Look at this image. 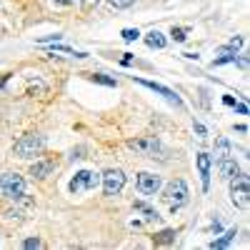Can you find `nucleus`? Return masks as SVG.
Here are the masks:
<instances>
[{"label": "nucleus", "mask_w": 250, "mask_h": 250, "mask_svg": "<svg viewBox=\"0 0 250 250\" xmlns=\"http://www.w3.org/2000/svg\"><path fill=\"white\" fill-rule=\"evenodd\" d=\"M243 43H245V38H243V35H235V38H230V43H228V48L238 50V48H243Z\"/></svg>", "instance_id": "nucleus-27"}, {"label": "nucleus", "mask_w": 250, "mask_h": 250, "mask_svg": "<svg viewBox=\"0 0 250 250\" xmlns=\"http://www.w3.org/2000/svg\"><path fill=\"white\" fill-rule=\"evenodd\" d=\"M8 78H10V75H3V78H0V88H3L5 83H8Z\"/></svg>", "instance_id": "nucleus-35"}, {"label": "nucleus", "mask_w": 250, "mask_h": 250, "mask_svg": "<svg viewBox=\"0 0 250 250\" xmlns=\"http://www.w3.org/2000/svg\"><path fill=\"white\" fill-rule=\"evenodd\" d=\"M120 35H123V40H125V43H135V40L140 38V30H138V28H125Z\"/></svg>", "instance_id": "nucleus-22"}, {"label": "nucleus", "mask_w": 250, "mask_h": 250, "mask_svg": "<svg viewBox=\"0 0 250 250\" xmlns=\"http://www.w3.org/2000/svg\"><path fill=\"white\" fill-rule=\"evenodd\" d=\"M0 193L8 200H28L25 198V178L18 173H3L0 175Z\"/></svg>", "instance_id": "nucleus-5"}, {"label": "nucleus", "mask_w": 250, "mask_h": 250, "mask_svg": "<svg viewBox=\"0 0 250 250\" xmlns=\"http://www.w3.org/2000/svg\"><path fill=\"white\" fill-rule=\"evenodd\" d=\"M235 235H238V230H235V228H230V230H225L220 238H215L208 248H213V250H223V248H228V245H230V243L235 240Z\"/></svg>", "instance_id": "nucleus-14"}, {"label": "nucleus", "mask_w": 250, "mask_h": 250, "mask_svg": "<svg viewBox=\"0 0 250 250\" xmlns=\"http://www.w3.org/2000/svg\"><path fill=\"white\" fill-rule=\"evenodd\" d=\"M145 45H148L150 50H163L165 45H168V40H165V35L160 30H150L148 35H145Z\"/></svg>", "instance_id": "nucleus-13"}, {"label": "nucleus", "mask_w": 250, "mask_h": 250, "mask_svg": "<svg viewBox=\"0 0 250 250\" xmlns=\"http://www.w3.org/2000/svg\"><path fill=\"white\" fill-rule=\"evenodd\" d=\"M128 148L138 155H145V158H155V153H160V140L155 135L150 138H135V140H128Z\"/></svg>", "instance_id": "nucleus-9"}, {"label": "nucleus", "mask_w": 250, "mask_h": 250, "mask_svg": "<svg viewBox=\"0 0 250 250\" xmlns=\"http://www.w3.org/2000/svg\"><path fill=\"white\" fill-rule=\"evenodd\" d=\"M195 163H198V173H200V180H203V190L208 193L210 190V168H213V158L208 153H198L195 155Z\"/></svg>", "instance_id": "nucleus-10"}, {"label": "nucleus", "mask_w": 250, "mask_h": 250, "mask_svg": "<svg viewBox=\"0 0 250 250\" xmlns=\"http://www.w3.org/2000/svg\"><path fill=\"white\" fill-rule=\"evenodd\" d=\"M55 50H58V53H70V55H75V58H80V60H83V58H88V53H83V50H73V48H68V45H53V50H50V53H55Z\"/></svg>", "instance_id": "nucleus-21"}, {"label": "nucleus", "mask_w": 250, "mask_h": 250, "mask_svg": "<svg viewBox=\"0 0 250 250\" xmlns=\"http://www.w3.org/2000/svg\"><path fill=\"white\" fill-rule=\"evenodd\" d=\"M240 115H248V105H245V103H235V105H233Z\"/></svg>", "instance_id": "nucleus-31"}, {"label": "nucleus", "mask_w": 250, "mask_h": 250, "mask_svg": "<svg viewBox=\"0 0 250 250\" xmlns=\"http://www.w3.org/2000/svg\"><path fill=\"white\" fill-rule=\"evenodd\" d=\"M163 190V203L168 205V210L170 213H178L180 208L188 203V195H190V190H188V183L183 180V178H175V180H170L165 188H160Z\"/></svg>", "instance_id": "nucleus-1"}, {"label": "nucleus", "mask_w": 250, "mask_h": 250, "mask_svg": "<svg viewBox=\"0 0 250 250\" xmlns=\"http://www.w3.org/2000/svg\"><path fill=\"white\" fill-rule=\"evenodd\" d=\"M228 183H230V203L238 210H248V205H250V178L245 173H238Z\"/></svg>", "instance_id": "nucleus-3"}, {"label": "nucleus", "mask_w": 250, "mask_h": 250, "mask_svg": "<svg viewBox=\"0 0 250 250\" xmlns=\"http://www.w3.org/2000/svg\"><path fill=\"white\" fill-rule=\"evenodd\" d=\"M135 210H140V213L145 215V220H158V218H160L155 208H150L148 203H143V200H135Z\"/></svg>", "instance_id": "nucleus-16"}, {"label": "nucleus", "mask_w": 250, "mask_h": 250, "mask_svg": "<svg viewBox=\"0 0 250 250\" xmlns=\"http://www.w3.org/2000/svg\"><path fill=\"white\" fill-rule=\"evenodd\" d=\"M235 130H238V133H248V125L240 123V125H235Z\"/></svg>", "instance_id": "nucleus-34"}, {"label": "nucleus", "mask_w": 250, "mask_h": 250, "mask_svg": "<svg viewBox=\"0 0 250 250\" xmlns=\"http://www.w3.org/2000/svg\"><path fill=\"white\" fill-rule=\"evenodd\" d=\"M108 3H110L113 8H118V10H128L135 0H108Z\"/></svg>", "instance_id": "nucleus-24"}, {"label": "nucleus", "mask_w": 250, "mask_h": 250, "mask_svg": "<svg viewBox=\"0 0 250 250\" xmlns=\"http://www.w3.org/2000/svg\"><path fill=\"white\" fill-rule=\"evenodd\" d=\"M230 155V140L228 138H218L215 140V160H223Z\"/></svg>", "instance_id": "nucleus-15"}, {"label": "nucleus", "mask_w": 250, "mask_h": 250, "mask_svg": "<svg viewBox=\"0 0 250 250\" xmlns=\"http://www.w3.org/2000/svg\"><path fill=\"white\" fill-rule=\"evenodd\" d=\"M53 3H58V5H73L75 0H53Z\"/></svg>", "instance_id": "nucleus-33"}, {"label": "nucleus", "mask_w": 250, "mask_h": 250, "mask_svg": "<svg viewBox=\"0 0 250 250\" xmlns=\"http://www.w3.org/2000/svg\"><path fill=\"white\" fill-rule=\"evenodd\" d=\"M62 35L60 33H53V35H43V38H38V43L40 45H48V43H60Z\"/></svg>", "instance_id": "nucleus-23"}, {"label": "nucleus", "mask_w": 250, "mask_h": 250, "mask_svg": "<svg viewBox=\"0 0 250 250\" xmlns=\"http://www.w3.org/2000/svg\"><path fill=\"white\" fill-rule=\"evenodd\" d=\"M135 188H138V193L145 195V198H153L160 193V188H163V178L155 175V173H140L138 180H135Z\"/></svg>", "instance_id": "nucleus-7"}, {"label": "nucleus", "mask_w": 250, "mask_h": 250, "mask_svg": "<svg viewBox=\"0 0 250 250\" xmlns=\"http://www.w3.org/2000/svg\"><path fill=\"white\" fill-rule=\"evenodd\" d=\"M223 103H225V105H228V108H233V105H235V103H238V100H235L233 95H223Z\"/></svg>", "instance_id": "nucleus-30"}, {"label": "nucleus", "mask_w": 250, "mask_h": 250, "mask_svg": "<svg viewBox=\"0 0 250 250\" xmlns=\"http://www.w3.org/2000/svg\"><path fill=\"white\" fill-rule=\"evenodd\" d=\"M95 5H98V0H83V3H80L83 13H90V10H93Z\"/></svg>", "instance_id": "nucleus-28"}, {"label": "nucleus", "mask_w": 250, "mask_h": 250, "mask_svg": "<svg viewBox=\"0 0 250 250\" xmlns=\"http://www.w3.org/2000/svg\"><path fill=\"white\" fill-rule=\"evenodd\" d=\"M100 185V173L95 170H78L70 183H68V193L70 195H83V193H90Z\"/></svg>", "instance_id": "nucleus-4"}, {"label": "nucleus", "mask_w": 250, "mask_h": 250, "mask_svg": "<svg viewBox=\"0 0 250 250\" xmlns=\"http://www.w3.org/2000/svg\"><path fill=\"white\" fill-rule=\"evenodd\" d=\"M188 33H190V30H188V28H170V38L175 40V43H185V40H188Z\"/></svg>", "instance_id": "nucleus-19"}, {"label": "nucleus", "mask_w": 250, "mask_h": 250, "mask_svg": "<svg viewBox=\"0 0 250 250\" xmlns=\"http://www.w3.org/2000/svg\"><path fill=\"white\" fill-rule=\"evenodd\" d=\"M100 185H103V193H105L108 198L113 195H120V190L125 188V173L123 170H105L100 175Z\"/></svg>", "instance_id": "nucleus-6"}, {"label": "nucleus", "mask_w": 250, "mask_h": 250, "mask_svg": "<svg viewBox=\"0 0 250 250\" xmlns=\"http://www.w3.org/2000/svg\"><path fill=\"white\" fill-rule=\"evenodd\" d=\"M193 130L198 133V138H208V128H205L200 120H193Z\"/></svg>", "instance_id": "nucleus-25"}, {"label": "nucleus", "mask_w": 250, "mask_h": 250, "mask_svg": "<svg viewBox=\"0 0 250 250\" xmlns=\"http://www.w3.org/2000/svg\"><path fill=\"white\" fill-rule=\"evenodd\" d=\"M90 80L100 83V85H108V88H115V78H108V75H103V73H90Z\"/></svg>", "instance_id": "nucleus-18"}, {"label": "nucleus", "mask_w": 250, "mask_h": 250, "mask_svg": "<svg viewBox=\"0 0 250 250\" xmlns=\"http://www.w3.org/2000/svg\"><path fill=\"white\" fill-rule=\"evenodd\" d=\"M23 248H25V250H33V248H43V240H40V238H28V240L23 243Z\"/></svg>", "instance_id": "nucleus-26"}, {"label": "nucleus", "mask_w": 250, "mask_h": 250, "mask_svg": "<svg viewBox=\"0 0 250 250\" xmlns=\"http://www.w3.org/2000/svg\"><path fill=\"white\" fill-rule=\"evenodd\" d=\"M40 93H45V83H43V80H33V78H30L28 95H40Z\"/></svg>", "instance_id": "nucleus-20"}, {"label": "nucleus", "mask_w": 250, "mask_h": 250, "mask_svg": "<svg viewBox=\"0 0 250 250\" xmlns=\"http://www.w3.org/2000/svg\"><path fill=\"white\" fill-rule=\"evenodd\" d=\"M45 150V138L43 135H23L20 140H15V145H13V155L15 158H20V160H30V158H35V155H40Z\"/></svg>", "instance_id": "nucleus-2"}, {"label": "nucleus", "mask_w": 250, "mask_h": 250, "mask_svg": "<svg viewBox=\"0 0 250 250\" xmlns=\"http://www.w3.org/2000/svg\"><path fill=\"white\" fill-rule=\"evenodd\" d=\"M218 170H220V178H223V180H233V178L240 173L235 158H230V155L223 158V160H218Z\"/></svg>", "instance_id": "nucleus-11"}, {"label": "nucleus", "mask_w": 250, "mask_h": 250, "mask_svg": "<svg viewBox=\"0 0 250 250\" xmlns=\"http://www.w3.org/2000/svg\"><path fill=\"white\" fill-rule=\"evenodd\" d=\"M133 80L138 83V85H143V88H148V90H153V93H158V95H163L165 100L170 103V105H175V108H183V98L180 95H175L168 85H160V83H155V80H145V78H135L133 75Z\"/></svg>", "instance_id": "nucleus-8"}, {"label": "nucleus", "mask_w": 250, "mask_h": 250, "mask_svg": "<svg viewBox=\"0 0 250 250\" xmlns=\"http://www.w3.org/2000/svg\"><path fill=\"white\" fill-rule=\"evenodd\" d=\"M53 168H55L53 160H38V163L30 165V178L33 180H43V178H48L53 173Z\"/></svg>", "instance_id": "nucleus-12"}, {"label": "nucleus", "mask_w": 250, "mask_h": 250, "mask_svg": "<svg viewBox=\"0 0 250 250\" xmlns=\"http://www.w3.org/2000/svg\"><path fill=\"white\" fill-rule=\"evenodd\" d=\"M175 230H163V233H158V235H153V243L155 245H170V243H175Z\"/></svg>", "instance_id": "nucleus-17"}, {"label": "nucleus", "mask_w": 250, "mask_h": 250, "mask_svg": "<svg viewBox=\"0 0 250 250\" xmlns=\"http://www.w3.org/2000/svg\"><path fill=\"white\" fill-rule=\"evenodd\" d=\"M183 58H188V60H198L200 55H198V53H183Z\"/></svg>", "instance_id": "nucleus-32"}, {"label": "nucleus", "mask_w": 250, "mask_h": 250, "mask_svg": "<svg viewBox=\"0 0 250 250\" xmlns=\"http://www.w3.org/2000/svg\"><path fill=\"white\" fill-rule=\"evenodd\" d=\"M120 62H123L125 68H128L130 62H133V53H123V60H120Z\"/></svg>", "instance_id": "nucleus-29"}]
</instances>
